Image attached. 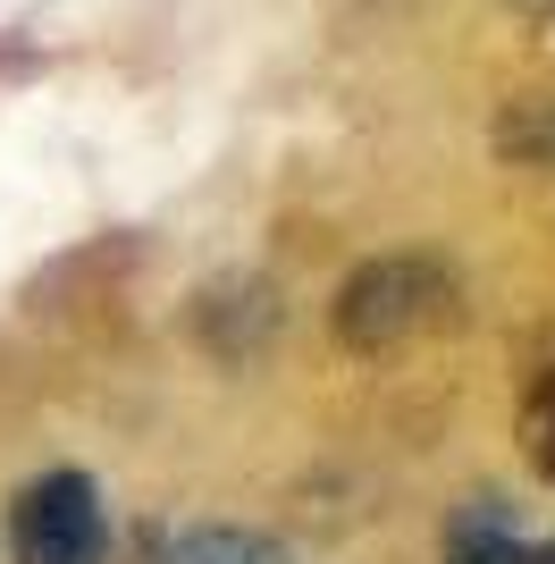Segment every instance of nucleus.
Listing matches in <instances>:
<instances>
[{
    "instance_id": "f257e3e1",
    "label": "nucleus",
    "mask_w": 555,
    "mask_h": 564,
    "mask_svg": "<svg viewBox=\"0 0 555 564\" xmlns=\"http://www.w3.org/2000/svg\"><path fill=\"white\" fill-rule=\"evenodd\" d=\"M455 321H463V279L438 253H379V261H362V270L337 286V304H328L337 346L370 354V362L455 329Z\"/></svg>"
},
{
    "instance_id": "f03ea898",
    "label": "nucleus",
    "mask_w": 555,
    "mask_h": 564,
    "mask_svg": "<svg viewBox=\"0 0 555 564\" xmlns=\"http://www.w3.org/2000/svg\"><path fill=\"white\" fill-rule=\"evenodd\" d=\"M9 564H110V506L85 471H43L18 489Z\"/></svg>"
},
{
    "instance_id": "7ed1b4c3",
    "label": "nucleus",
    "mask_w": 555,
    "mask_h": 564,
    "mask_svg": "<svg viewBox=\"0 0 555 564\" xmlns=\"http://www.w3.org/2000/svg\"><path fill=\"white\" fill-rule=\"evenodd\" d=\"M168 564H286V540L253 531V522H194L177 540H161Z\"/></svg>"
},
{
    "instance_id": "20e7f679",
    "label": "nucleus",
    "mask_w": 555,
    "mask_h": 564,
    "mask_svg": "<svg viewBox=\"0 0 555 564\" xmlns=\"http://www.w3.org/2000/svg\"><path fill=\"white\" fill-rule=\"evenodd\" d=\"M531 464L538 480H555V371L531 388Z\"/></svg>"
},
{
    "instance_id": "39448f33",
    "label": "nucleus",
    "mask_w": 555,
    "mask_h": 564,
    "mask_svg": "<svg viewBox=\"0 0 555 564\" xmlns=\"http://www.w3.org/2000/svg\"><path fill=\"white\" fill-rule=\"evenodd\" d=\"M505 564H555V547H531V540H513V547H505Z\"/></svg>"
}]
</instances>
